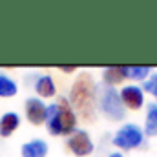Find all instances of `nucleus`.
I'll return each instance as SVG.
<instances>
[{
    "label": "nucleus",
    "mask_w": 157,
    "mask_h": 157,
    "mask_svg": "<svg viewBox=\"0 0 157 157\" xmlns=\"http://www.w3.org/2000/svg\"><path fill=\"white\" fill-rule=\"evenodd\" d=\"M59 70H60V71H64V73H73L77 68H75V66H60Z\"/></svg>",
    "instance_id": "dca6fc26"
},
{
    "label": "nucleus",
    "mask_w": 157,
    "mask_h": 157,
    "mask_svg": "<svg viewBox=\"0 0 157 157\" xmlns=\"http://www.w3.org/2000/svg\"><path fill=\"white\" fill-rule=\"evenodd\" d=\"M97 110L110 121H122L126 117V108L121 101L119 91L106 84L97 86Z\"/></svg>",
    "instance_id": "7ed1b4c3"
},
{
    "label": "nucleus",
    "mask_w": 157,
    "mask_h": 157,
    "mask_svg": "<svg viewBox=\"0 0 157 157\" xmlns=\"http://www.w3.org/2000/svg\"><path fill=\"white\" fill-rule=\"evenodd\" d=\"M66 148L70 154H73L75 157H88L93 154L95 144L90 137V133L86 130H75L68 139H66Z\"/></svg>",
    "instance_id": "39448f33"
},
{
    "label": "nucleus",
    "mask_w": 157,
    "mask_h": 157,
    "mask_svg": "<svg viewBox=\"0 0 157 157\" xmlns=\"http://www.w3.org/2000/svg\"><path fill=\"white\" fill-rule=\"evenodd\" d=\"M73 112L84 121L95 119V108H97V84L90 73H80L71 84V91L68 97Z\"/></svg>",
    "instance_id": "f257e3e1"
},
{
    "label": "nucleus",
    "mask_w": 157,
    "mask_h": 157,
    "mask_svg": "<svg viewBox=\"0 0 157 157\" xmlns=\"http://www.w3.org/2000/svg\"><path fill=\"white\" fill-rule=\"evenodd\" d=\"M24 112H26V119L35 124H46V119H48V104H44V101L39 97H28L26 102H24Z\"/></svg>",
    "instance_id": "423d86ee"
},
{
    "label": "nucleus",
    "mask_w": 157,
    "mask_h": 157,
    "mask_svg": "<svg viewBox=\"0 0 157 157\" xmlns=\"http://www.w3.org/2000/svg\"><path fill=\"white\" fill-rule=\"evenodd\" d=\"M48 154H49V146L44 139H31L24 143L20 148L22 157H48Z\"/></svg>",
    "instance_id": "9d476101"
},
{
    "label": "nucleus",
    "mask_w": 157,
    "mask_h": 157,
    "mask_svg": "<svg viewBox=\"0 0 157 157\" xmlns=\"http://www.w3.org/2000/svg\"><path fill=\"white\" fill-rule=\"evenodd\" d=\"M108 157H124V155H122L121 152H112V154H110Z\"/></svg>",
    "instance_id": "f3484780"
},
{
    "label": "nucleus",
    "mask_w": 157,
    "mask_h": 157,
    "mask_svg": "<svg viewBox=\"0 0 157 157\" xmlns=\"http://www.w3.org/2000/svg\"><path fill=\"white\" fill-rule=\"evenodd\" d=\"M143 90L144 91H148L154 99L157 101V73H152L148 80H144L143 82Z\"/></svg>",
    "instance_id": "2eb2a0df"
},
{
    "label": "nucleus",
    "mask_w": 157,
    "mask_h": 157,
    "mask_svg": "<svg viewBox=\"0 0 157 157\" xmlns=\"http://www.w3.org/2000/svg\"><path fill=\"white\" fill-rule=\"evenodd\" d=\"M144 133L150 137H157V104H148V108H146Z\"/></svg>",
    "instance_id": "ddd939ff"
},
{
    "label": "nucleus",
    "mask_w": 157,
    "mask_h": 157,
    "mask_svg": "<svg viewBox=\"0 0 157 157\" xmlns=\"http://www.w3.org/2000/svg\"><path fill=\"white\" fill-rule=\"evenodd\" d=\"M112 143H113V146H117L121 150H133V148H139V146H143V143H144V132L141 130V126H137V124H133V122L122 124L117 130V133L113 135Z\"/></svg>",
    "instance_id": "20e7f679"
},
{
    "label": "nucleus",
    "mask_w": 157,
    "mask_h": 157,
    "mask_svg": "<svg viewBox=\"0 0 157 157\" xmlns=\"http://www.w3.org/2000/svg\"><path fill=\"white\" fill-rule=\"evenodd\" d=\"M33 90L39 95V99H51L57 93V86L51 75H37L35 82H33Z\"/></svg>",
    "instance_id": "6e6552de"
},
{
    "label": "nucleus",
    "mask_w": 157,
    "mask_h": 157,
    "mask_svg": "<svg viewBox=\"0 0 157 157\" xmlns=\"http://www.w3.org/2000/svg\"><path fill=\"white\" fill-rule=\"evenodd\" d=\"M46 128L51 135H66L70 137L77 130V113L73 112L70 101L66 97H57L53 104H48Z\"/></svg>",
    "instance_id": "f03ea898"
},
{
    "label": "nucleus",
    "mask_w": 157,
    "mask_h": 157,
    "mask_svg": "<svg viewBox=\"0 0 157 157\" xmlns=\"http://www.w3.org/2000/svg\"><path fill=\"white\" fill-rule=\"evenodd\" d=\"M128 78V66H108L102 70V84L115 88Z\"/></svg>",
    "instance_id": "1a4fd4ad"
},
{
    "label": "nucleus",
    "mask_w": 157,
    "mask_h": 157,
    "mask_svg": "<svg viewBox=\"0 0 157 157\" xmlns=\"http://www.w3.org/2000/svg\"><path fill=\"white\" fill-rule=\"evenodd\" d=\"M20 126V115L17 112H6L0 117V137H11Z\"/></svg>",
    "instance_id": "9b49d317"
},
{
    "label": "nucleus",
    "mask_w": 157,
    "mask_h": 157,
    "mask_svg": "<svg viewBox=\"0 0 157 157\" xmlns=\"http://www.w3.org/2000/svg\"><path fill=\"white\" fill-rule=\"evenodd\" d=\"M17 93H18V84L11 77H7L6 73L0 71V97L9 99V97H15Z\"/></svg>",
    "instance_id": "f8f14e48"
},
{
    "label": "nucleus",
    "mask_w": 157,
    "mask_h": 157,
    "mask_svg": "<svg viewBox=\"0 0 157 157\" xmlns=\"http://www.w3.org/2000/svg\"><path fill=\"white\" fill-rule=\"evenodd\" d=\"M121 101L124 104V108H130V110H141L144 106V91L143 88H139L137 84H128L124 86L121 91Z\"/></svg>",
    "instance_id": "0eeeda50"
},
{
    "label": "nucleus",
    "mask_w": 157,
    "mask_h": 157,
    "mask_svg": "<svg viewBox=\"0 0 157 157\" xmlns=\"http://www.w3.org/2000/svg\"><path fill=\"white\" fill-rule=\"evenodd\" d=\"M152 75L150 66H128V78L132 80H148Z\"/></svg>",
    "instance_id": "4468645a"
}]
</instances>
